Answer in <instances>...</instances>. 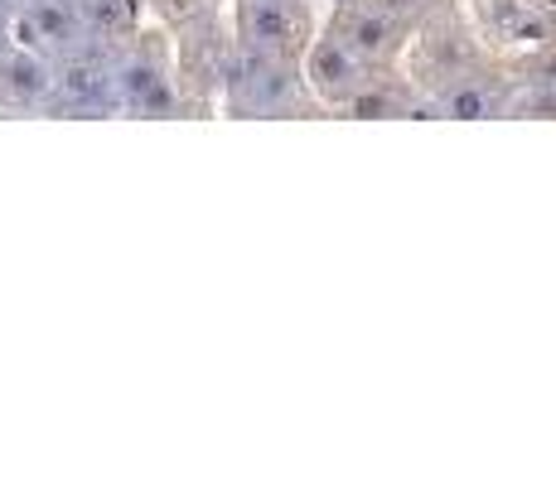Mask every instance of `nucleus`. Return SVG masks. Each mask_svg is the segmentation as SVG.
<instances>
[{"label": "nucleus", "mask_w": 556, "mask_h": 483, "mask_svg": "<svg viewBox=\"0 0 556 483\" xmlns=\"http://www.w3.org/2000/svg\"><path fill=\"white\" fill-rule=\"evenodd\" d=\"M218 97L228 116H325V106L305 88L301 63L242 49V45L232 49Z\"/></svg>", "instance_id": "nucleus-1"}, {"label": "nucleus", "mask_w": 556, "mask_h": 483, "mask_svg": "<svg viewBox=\"0 0 556 483\" xmlns=\"http://www.w3.org/2000/svg\"><path fill=\"white\" fill-rule=\"evenodd\" d=\"M116 106L131 116H179L189 112L185 92L175 82V39L165 29H131L122 45H112Z\"/></svg>", "instance_id": "nucleus-2"}, {"label": "nucleus", "mask_w": 556, "mask_h": 483, "mask_svg": "<svg viewBox=\"0 0 556 483\" xmlns=\"http://www.w3.org/2000/svg\"><path fill=\"white\" fill-rule=\"evenodd\" d=\"M315 35V0H232V39L242 49L301 63Z\"/></svg>", "instance_id": "nucleus-3"}, {"label": "nucleus", "mask_w": 556, "mask_h": 483, "mask_svg": "<svg viewBox=\"0 0 556 483\" xmlns=\"http://www.w3.org/2000/svg\"><path fill=\"white\" fill-rule=\"evenodd\" d=\"M232 25H223L218 15L213 20H199L189 29H175V82L185 92L189 112H203V106L218 97L223 88V73L232 63Z\"/></svg>", "instance_id": "nucleus-4"}, {"label": "nucleus", "mask_w": 556, "mask_h": 483, "mask_svg": "<svg viewBox=\"0 0 556 483\" xmlns=\"http://www.w3.org/2000/svg\"><path fill=\"white\" fill-rule=\"evenodd\" d=\"M49 112L68 116H106L116 106V73H112V45L92 39L68 59H53V97Z\"/></svg>", "instance_id": "nucleus-5"}, {"label": "nucleus", "mask_w": 556, "mask_h": 483, "mask_svg": "<svg viewBox=\"0 0 556 483\" xmlns=\"http://www.w3.org/2000/svg\"><path fill=\"white\" fill-rule=\"evenodd\" d=\"M325 29L334 39H344L372 68H397L406 45H412V25H402L397 15H388V10L372 5V0H334Z\"/></svg>", "instance_id": "nucleus-6"}, {"label": "nucleus", "mask_w": 556, "mask_h": 483, "mask_svg": "<svg viewBox=\"0 0 556 483\" xmlns=\"http://www.w3.org/2000/svg\"><path fill=\"white\" fill-rule=\"evenodd\" d=\"M10 39L45 53V59H68L83 45H92V25L78 0H25V5H15Z\"/></svg>", "instance_id": "nucleus-7"}, {"label": "nucleus", "mask_w": 556, "mask_h": 483, "mask_svg": "<svg viewBox=\"0 0 556 483\" xmlns=\"http://www.w3.org/2000/svg\"><path fill=\"white\" fill-rule=\"evenodd\" d=\"M301 73H305V88L315 92V102L325 106V112H339V106H344L349 97H354L378 68H372L368 59H358V53L349 49L344 39H334V35L325 29V35H315V39L305 45Z\"/></svg>", "instance_id": "nucleus-8"}, {"label": "nucleus", "mask_w": 556, "mask_h": 483, "mask_svg": "<svg viewBox=\"0 0 556 483\" xmlns=\"http://www.w3.org/2000/svg\"><path fill=\"white\" fill-rule=\"evenodd\" d=\"M513 102V73L504 68V59L494 68L459 78L451 88L431 92V112L435 116H455V122H489V116H508Z\"/></svg>", "instance_id": "nucleus-9"}, {"label": "nucleus", "mask_w": 556, "mask_h": 483, "mask_svg": "<svg viewBox=\"0 0 556 483\" xmlns=\"http://www.w3.org/2000/svg\"><path fill=\"white\" fill-rule=\"evenodd\" d=\"M53 97V59L5 39L0 45V106L5 112H49Z\"/></svg>", "instance_id": "nucleus-10"}, {"label": "nucleus", "mask_w": 556, "mask_h": 483, "mask_svg": "<svg viewBox=\"0 0 556 483\" xmlns=\"http://www.w3.org/2000/svg\"><path fill=\"white\" fill-rule=\"evenodd\" d=\"M160 10V20H165L169 29H189L199 25V20H213L218 15V0H151Z\"/></svg>", "instance_id": "nucleus-11"}, {"label": "nucleus", "mask_w": 556, "mask_h": 483, "mask_svg": "<svg viewBox=\"0 0 556 483\" xmlns=\"http://www.w3.org/2000/svg\"><path fill=\"white\" fill-rule=\"evenodd\" d=\"M372 5H382L388 15H397L402 25H412V29H416V25H426V20H431L435 10L451 5V0H372Z\"/></svg>", "instance_id": "nucleus-12"}, {"label": "nucleus", "mask_w": 556, "mask_h": 483, "mask_svg": "<svg viewBox=\"0 0 556 483\" xmlns=\"http://www.w3.org/2000/svg\"><path fill=\"white\" fill-rule=\"evenodd\" d=\"M10 25H15V0H0V45L10 39Z\"/></svg>", "instance_id": "nucleus-13"}, {"label": "nucleus", "mask_w": 556, "mask_h": 483, "mask_svg": "<svg viewBox=\"0 0 556 483\" xmlns=\"http://www.w3.org/2000/svg\"><path fill=\"white\" fill-rule=\"evenodd\" d=\"M15 5H25V0H15Z\"/></svg>", "instance_id": "nucleus-14"}, {"label": "nucleus", "mask_w": 556, "mask_h": 483, "mask_svg": "<svg viewBox=\"0 0 556 483\" xmlns=\"http://www.w3.org/2000/svg\"><path fill=\"white\" fill-rule=\"evenodd\" d=\"M329 5H334V0H329Z\"/></svg>", "instance_id": "nucleus-15"}]
</instances>
